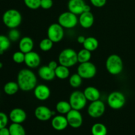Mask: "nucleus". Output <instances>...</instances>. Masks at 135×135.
<instances>
[{
    "mask_svg": "<svg viewBox=\"0 0 135 135\" xmlns=\"http://www.w3.org/2000/svg\"><path fill=\"white\" fill-rule=\"evenodd\" d=\"M37 77L30 69H22L17 75V83L19 88L25 92L34 90L37 86Z\"/></svg>",
    "mask_w": 135,
    "mask_h": 135,
    "instance_id": "nucleus-1",
    "label": "nucleus"
},
{
    "mask_svg": "<svg viewBox=\"0 0 135 135\" xmlns=\"http://www.w3.org/2000/svg\"><path fill=\"white\" fill-rule=\"evenodd\" d=\"M3 24L9 28H17L22 22V15L18 10L11 9L7 10L2 17Z\"/></svg>",
    "mask_w": 135,
    "mask_h": 135,
    "instance_id": "nucleus-2",
    "label": "nucleus"
},
{
    "mask_svg": "<svg viewBox=\"0 0 135 135\" xmlns=\"http://www.w3.org/2000/svg\"><path fill=\"white\" fill-rule=\"evenodd\" d=\"M105 67L108 72L111 75H119L123 69V62L119 55L112 54L107 58Z\"/></svg>",
    "mask_w": 135,
    "mask_h": 135,
    "instance_id": "nucleus-3",
    "label": "nucleus"
},
{
    "mask_svg": "<svg viewBox=\"0 0 135 135\" xmlns=\"http://www.w3.org/2000/svg\"><path fill=\"white\" fill-rule=\"evenodd\" d=\"M59 65L71 67L78 63L77 52L72 48H66L62 50L58 57Z\"/></svg>",
    "mask_w": 135,
    "mask_h": 135,
    "instance_id": "nucleus-4",
    "label": "nucleus"
},
{
    "mask_svg": "<svg viewBox=\"0 0 135 135\" xmlns=\"http://www.w3.org/2000/svg\"><path fill=\"white\" fill-rule=\"evenodd\" d=\"M58 23L64 28H73L79 23V18L76 15L68 11L59 15Z\"/></svg>",
    "mask_w": 135,
    "mask_h": 135,
    "instance_id": "nucleus-5",
    "label": "nucleus"
},
{
    "mask_svg": "<svg viewBox=\"0 0 135 135\" xmlns=\"http://www.w3.org/2000/svg\"><path fill=\"white\" fill-rule=\"evenodd\" d=\"M88 100L86 98L83 92L80 90L73 91L69 96V102L72 109L80 111L86 107Z\"/></svg>",
    "mask_w": 135,
    "mask_h": 135,
    "instance_id": "nucleus-6",
    "label": "nucleus"
},
{
    "mask_svg": "<svg viewBox=\"0 0 135 135\" xmlns=\"http://www.w3.org/2000/svg\"><path fill=\"white\" fill-rule=\"evenodd\" d=\"M107 102L112 109L117 110L121 109L125 105L126 97L122 92L115 91L109 94L107 99Z\"/></svg>",
    "mask_w": 135,
    "mask_h": 135,
    "instance_id": "nucleus-7",
    "label": "nucleus"
},
{
    "mask_svg": "<svg viewBox=\"0 0 135 135\" xmlns=\"http://www.w3.org/2000/svg\"><path fill=\"white\" fill-rule=\"evenodd\" d=\"M97 73L96 65L90 61L80 63L77 68V73L83 79H91L94 77Z\"/></svg>",
    "mask_w": 135,
    "mask_h": 135,
    "instance_id": "nucleus-8",
    "label": "nucleus"
},
{
    "mask_svg": "<svg viewBox=\"0 0 135 135\" xmlns=\"http://www.w3.org/2000/svg\"><path fill=\"white\" fill-rule=\"evenodd\" d=\"M47 38L54 43H58L64 37V28L59 23H53L49 26L47 30Z\"/></svg>",
    "mask_w": 135,
    "mask_h": 135,
    "instance_id": "nucleus-9",
    "label": "nucleus"
},
{
    "mask_svg": "<svg viewBox=\"0 0 135 135\" xmlns=\"http://www.w3.org/2000/svg\"><path fill=\"white\" fill-rule=\"evenodd\" d=\"M105 112V105L102 100H98L92 102L89 104L87 112L92 118H99L104 114Z\"/></svg>",
    "mask_w": 135,
    "mask_h": 135,
    "instance_id": "nucleus-10",
    "label": "nucleus"
},
{
    "mask_svg": "<svg viewBox=\"0 0 135 135\" xmlns=\"http://www.w3.org/2000/svg\"><path fill=\"white\" fill-rule=\"evenodd\" d=\"M69 126L73 129L80 127L83 123V117L80 111L72 109L66 115Z\"/></svg>",
    "mask_w": 135,
    "mask_h": 135,
    "instance_id": "nucleus-11",
    "label": "nucleus"
},
{
    "mask_svg": "<svg viewBox=\"0 0 135 135\" xmlns=\"http://www.w3.org/2000/svg\"><path fill=\"white\" fill-rule=\"evenodd\" d=\"M56 112L51 111L48 107L45 105L38 106L34 110V116L40 121H47L51 119L53 116H55Z\"/></svg>",
    "mask_w": 135,
    "mask_h": 135,
    "instance_id": "nucleus-12",
    "label": "nucleus"
},
{
    "mask_svg": "<svg viewBox=\"0 0 135 135\" xmlns=\"http://www.w3.org/2000/svg\"><path fill=\"white\" fill-rule=\"evenodd\" d=\"M27 117L26 112L22 108H16L12 109L9 115V119L12 123L22 124L25 122Z\"/></svg>",
    "mask_w": 135,
    "mask_h": 135,
    "instance_id": "nucleus-13",
    "label": "nucleus"
},
{
    "mask_svg": "<svg viewBox=\"0 0 135 135\" xmlns=\"http://www.w3.org/2000/svg\"><path fill=\"white\" fill-rule=\"evenodd\" d=\"M41 63V57L38 53L30 51L25 54V63L29 69H35L38 67Z\"/></svg>",
    "mask_w": 135,
    "mask_h": 135,
    "instance_id": "nucleus-14",
    "label": "nucleus"
},
{
    "mask_svg": "<svg viewBox=\"0 0 135 135\" xmlns=\"http://www.w3.org/2000/svg\"><path fill=\"white\" fill-rule=\"evenodd\" d=\"M34 95L37 100L46 101L50 97L51 90L46 84H38L34 89Z\"/></svg>",
    "mask_w": 135,
    "mask_h": 135,
    "instance_id": "nucleus-15",
    "label": "nucleus"
},
{
    "mask_svg": "<svg viewBox=\"0 0 135 135\" xmlns=\"http://www.w3.org/2000/svg\"><path fill=\"white\" fill-rule=\"evenodd\" d=\"M51 124L53 129L58 131L65 130L69 125L66 116L61 114L54 116L51 119Z\"/></svg>",
    "mask_w": 135,
    "mask_h": 135,
    "instance_id": "nucleus-16",
    "label": "nucleus"
},
{
    "mask_svg": "<svg viewBox=\"0 0 135 135\" xmlns=\"http://www.w3.org/2000/svg\"><path fill=\"white\" fill-rule=\"evenodd\" d=\"M79 23L83 28H90L94 23V16L91 11L83 12L79 15Z\"/></svg>",
    "mask_w": 135,
    "mask_h": 135,
    "instance_id": "nucleus-17",
    "label": "nucleus"
},
{
    "mask_svg": "<svg viewBox=\"0 0 135 135\" xmlns=\"http://www.w3.org/2000/svg\"><path fill=\"white\" fill-rule=\"evenodd\" d=\"M85 5L84 0H69L67 7L69 11L78 16L84 12Z\"/></svg>",
    "mask_w": 135,
    "mask_h": 135,
    "instance_id": "nucleus-18",
    "label": "nucleus"
},
{
    "mask_svg": "<svg viewBox=\"0 0 135 135\" xmlns=\"http://www.w3.org/2000/svg\"><path fill=\"white\" fill-rule=\"evenodd\" d=\"M34 45V41L30 37L25 36L20 39L18 42V48L20 51L24 54H27L32 51Z\"/></svg>",
    "mask_w": 135,
    "mask_h": 135,
    "instance_id": "nucleus-19",
    "label": "nucleus"
},
{
    "mask_svg": "<svg viewBox=\"0 0 135 135\" xmlns=\"http://www.w3.org/2000/svg\"><path fill=\"white\" fill-rule=\"evenodd\" d=\"M38 73L40 78L46 81L54 80V78L55 77V71L50 68L47 65H44L40 67Z\"/></svg>",
    "mask_w": 135,
    "mask_h": 135,
    "instance_id": "nucleus-20",
    "label": "nucleus"
},
{
    "mask_svg": "<svg viewBox=\"0 0 135 135\" xmlns=\"http://www.w3.org/2000/svg\"><path fill=\"white\" fill-rule=\"evenodd\" d=\"M83 93H84L86 100L90 102L100 100V96H101L99 90L94 86L86 87L84 89Z\"/></svg>",
    "mask_w": 135,
    "mask_h": 135,
    "instance_id": "nucleus-21",
    "label": "nucleus"
},
{
    "mask_svg": "<svg viewBox=\"0 0 135 135\" xmlns=\"http://www.w3.org/2000/svg\"><path fill=\"white\" fill-rule=\"evenodd\" d=\"M71 109L72 108L70 103L65 100L58 102L55 105V110L61 115H67Z\"/></svg>",
    "mask_w": 135,
    "mask_h": 135,
    "instance_id": "nucleus-22",
    "label": "nucleus"
},
{
    "mask_svg": "<svg viewBox=\"0 0 135 135\" xmlns=\"http://www.w3.org/2000/svg\"><path fill=\"white\" fill-rule=\"evenodd\" d=\"M83 48L86 49L90 51H94L98 47L99 42L96 38L92 36H89L86 38L85 41L83 44Z\"/></svg>",
    "mask_w": 135,
    "mask_h": 135,
    "instance_id": "nucleus-23",
    "label": "nucleus"
},
{
    "mask_svg": "<svg viewBox=\"0 0 135 135\" xmlns=\"http://www.w3.org/2000/svg\"><path fill=\"white\" fill-rule=\"evenodd\" d=\"M55 76L61 80H65L69 77L70 71L69 67L59 65L55 70Z\"/></svg>",
    "mask_w": 135,
    "mask_h": 135,
    "instance_id": "nucleus-24",
    "label": "nucleus"
},
{
    "mask_svg": "<svg viewBox=\"0 0 135 135\" xmlns=\"http://www.w3.org/2000/svg\"><path fill=\"white\" fill-rule=\"evenodd\" d=\"M19 89L20 88L17 82L14 81L8 82L4 85L3 87L4 92L9 96H13V95L15 94Z\"/></svg>",
    "mask_w": 135,
    "mask_h": 135,
    "instance_id": "nucleus-25",
    "label": "nucleus"
},
{
    "mask_svg": "<svg viewBox=\"0 0 135 135\" xmlns=\"http://www.w3.org/2000/svg\"><path fill=\"white\" fill-rule=\"evenodd\" d=\"M91 133L92 135H107L108 129L106 126L101 123H96L92 125L91 128Z\"/></svg>",
    "mask_w": 135,
    "mask_h": 135,
    "instance_id": "nucleus-26",
    "label": "nucleus"
},
{
    "mask_svg": "<svg viewBox=\"0 0 135 135\" xmlns=\"http://www.w3.org/2000/svg\"><path fill=\"white\" fill-rule=\"evenodd\" d=\"M9 129L10 135H26V131L21 124L12 123Z\"/></svg>",
    "mask_w": 135,
    "mask_h": 135,
    "instance_id": "nucleus-27",
    "label": "nucleus"
},
{
    "mask_svg": "<svg viewBox=\"0 0 135 135\" xmlns=\"http://www.w3.org/2000/svg\"><path fill=\"white\" fill-rule=\"evenodd\" d=\"M91 57H92V54L91 51H88L86 49L83 48L80 50L77 53V59L78 63H83L85 62L90 61Z\"/></svg>",
    "mask_w": 135,
    "mask_h": 135,
    "instance_id": "nucleus-28",
    "label": "nucleus"
},
{
    "mask_svg": "<svg viewBox=\"0 0 135 135\" xmlns=\"http://www.w3.org/2000/svg\"><path fill=\"white\" fill-rule=\"evenodd\" d=\"M11 46V40L8 36L0 34V55L9 50Z\"/></svg>",
    "mask_w": 135,
    "mask_h": 135,
    "instance_id": "nucleus-29",
    "label": "nucleus"
},
{
    "mask_svg": "<svg viewBox=\"0 0 135 135\" xmlns=\"http://www.w3.org/2000/svg\"><path fill=\"white\" fill-rule=\"evenodd\" d=\"M69 82L71 87L74 88H79L81 86L82 83H83V78L78 73H75L70 76Z\"/></svg>",
    "mask_w": 135,
    "mask_h": 135,
    "instance_id": "nucleus-30",
    "label": "nucleus"
},
{
    "mask_svg": "<svg viewBox=\"0 0 135 135\" xmlns=\"http://www.w3.org/2000/svg\"><path fill=\"white\" fill-rule=\"evenodd\" d=\"M54 44V42L51 40L49 39L48 38H44L40 42L39 47L42 51L46 52V51H50L52 49Z\"/></svg>",
    "mask_w": 135,
    "mask_h": 135,
    "instance_id": "nucleus-31",
    "label": "nucleus"
},
{
    "mask_svg": "<svg viewBox=\"0 0 135 135\" xmlns=\"http://www.w3.org/2000/svg\"><path fill=\"white\" fill-rule=\"evenodd\" d=\"M8 38H9L11 42H17L20 40L21 33L17 28H12L8 33Z\"/></svg>",
    "mask_w": 135,
    "mask_h": 135,
    "instance_id": "nucleus-32",
    "label": "nucleus"
},
{
    "mask_svg": "<svg viewBox=\"0 0 135 135\" xmlns=\"http://www.w3.org/2000/svg\"><path fill=\"white\" fill-rule=\"evenodd\" d=\"M41 0H24V3L28 9L36 10L40 7Z\"/></svg>",
    "mask_w": 135,
    "mask_h": 135,
    "instance_id": "nucleus-33",
    "label": "nucleus"
},
{
    "mask_svg": "<svg viewBox=\"0 0 135 135\" xmlns=\"http://www.w3.org/2000/svg\"><path fill=\"white\" fill-rule=\"evenodd\" d=\"M12 57H13V60L15 63H17V64H21L22 63H25V54L19 50L18 51L15 52Z\"/></svg>",
    "mask_w": 135,
    "mask_h": 135,
    "instance_id": "nucleus-34",
    "label": "nucleus"
},
{
    "mask_svg": "<svg viewBox=\"0 0 135 135\" xmlns=\"http://www.w3.org/2000/svg\"><path fill=\"white\" fill-rule=\"evenodd\" d=\"M9 119L6 113L0 112V129L6 127L9 122Z\"/></svg>",
    "mask_w": 135,
    "mask_h": 135,
    "instance_id": "nucleus-35",
    "label": "nucleus"
},
{
    "mask_svg": "<svg viewBox=\"0 0 135 135\" xmlns=\"http://www.w3.org/2000/svg\"><path fill=\"white\" fill-rule=\"evenodd\" d=\"M53 5H54L53 0H41L40 1V7L46 10L51 9Z\"/></svg>",
    "mask_w": 135,
    "mask_h": 135,
    "instance_id": "nucleus-36",
    "label": "nucleus"
},
{
    "mask_svg": "<svg viewBox=\"0 0 135 135\" xmlns=\"http://www.w3.org/2000/svg\"><path fill=\"white\" fill-rule=\"evenodd\" d=\"M91 4L96 7L100 8L106 4L107 0H90Z\"/></svg>",
    "mask_w": 135,
    "mask_h": 135,
    "instance_id": "nucleus-37",
    "label": "nucleus"
},
{
    "mask_svg": "<svg viewBox=\"0 0 135 135\" xmlns=\"http://www.w3.org/2000/svg\"><path fill=\"white\" fill-rule=\"evenodd\" d=\"M58 65H58L57 62L56 61H54V60L50 61L49 62L48 65H47V66H48L50 68H51V69L54 70V71H55V69L57 67Z\"/></svg>",
    "mask_w": 135,
    "mask_h": 135,
    "instance_id": "nucleus-38",
    "label": "nucleus"
},
{
    "mask_svg": "<svg viewBox=\"0 0 135 135\" xmlns=\"http://www.w3.org/2000/svg\"><path fill=\"white\" fill-rule=\"evenodd\" d=\"M0 135H10L9 128L4 127L0 129Z\"/></svg>",
    "mask_w": 135,
    "mask_h": 135,
    "instance_id": "nucleus-39",
    "label": "nucleus"
},
{
    "mask_svg": "<svg viewBox=\"0 0 135 135\" xmlns=\"http://www.w3.org/2000/svg\"><path fill=\"white\" fill-rule=\"evenodd\" d=\"M85 40H86V37H84V36L83 35H80L77 38V42H79V44H83L84 41H85Z\"/></svg>",
    "mask_w": 135,
    "mask_h": 135,
    "instance_id": "nucleus-40",
    "label": "nucleus"
},
{
    "mask_svg": "<svg viewBox=\"0 0 135 135\" xmlns=\"http://www.w3.org/2000/svg\"><path fill=\"white\" fill-rule=\"evenodd\" d=\"M90 6H89L88 5H87V4H86L85 5H84V12H90Z\"/></svg>",
    "mask_w": 135,
    "mask_h": 135,
    "instance_id": "nucleus-41",
    "label": "nucleus"
},
{
    "mask_svg": "<svg viewBox=\"0 0 135 135\" xmlns=\"http://www.w3.org/2000/svg\"><path fill=\"white\" fill-rule=\"evenodd\" d=\"M3 66V63H1V62H0V69L2 68Z\"/></svg>",
    "mask_w": 135,
    "mask_h": 135,
    "instance_id": "nucleus-42",
    "label": "nucleus"
}]
</instances>
